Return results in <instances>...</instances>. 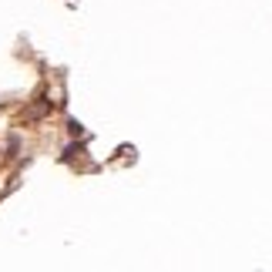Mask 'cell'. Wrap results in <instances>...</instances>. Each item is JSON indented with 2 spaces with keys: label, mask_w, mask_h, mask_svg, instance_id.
<instances>
[{
  "label": "cell",
  "mask_w": 272,
  "mask_h": 272,
  "mask_svg": "<svg viewBox=\"0 0 272 272\" xmlns=\"http://www.w3.org/2000/svg\"><path fill=\"white\" fill-rule=\"evenodd\" d=\"M67 131H71V135H74V138H81V135H84V124L71 118V121H67Z\"/></svg>",
  "instance_id": "cell-1"
},
{
  "label": "cell",
  "mask_w": 272,
  "mask_h": 272,
  "mask_svg": "<svg viewBox=\"0 0 272 272\" xmlns=\"http://www.w3.org/2000/svg\"><path fill=\"white\" fill-rule=\"evenodd\" d=\"M74 155H81V145H71V148L64 151V161H74Z\"/></svg>",
  "instance_id": "cell-2"
}]
</instances>
